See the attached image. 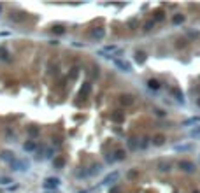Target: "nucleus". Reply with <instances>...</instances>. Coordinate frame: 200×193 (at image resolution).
<instances>
[{
  "mask_svg": "<svg viewBox=\"0 0 200 193\" xmlns=\"http://www.w3.org/2000/svg\"><path fill=\"white\" fill-rule=\"evenodd\" d=\"M9 169L12 172H28L32 169V162L28 158H16L14 162L9 163Z\"/></svg>",
  "mask_w": 200,
  "mask_h": 193,
  "instance_id": "1",
  "label": "nucleus"
},
{
  "mask_svg": "<svg viewBox=\"0 0 200 193\" xmlns=\"http://www.w3.org/2000/svg\"><path fill=\"white\" fill-rule=\"evenodd\" d=\"M42 188L46 190V191H56L58 188H60V184H61V181H60V177H55V176H51V177H46L44 181H42Z\"/></svg>",
  "mask_w": 200,
  "mask_h": 193,
  "instance_id": "2",
  "label": "nucleus"
},
{
  "mask_svg": "<svg viewBox=\"0 0 200 193\" xmlns=\"http://www.w3.org/2000/svg\"><path fill=\"white\" fill-rule=\"evenodd\" d=\"M112 63H114V67H116L120 72H125V74H130V72H133L132 63L128 60H125V58H114V60H112Z\"/></svg>",
  "mask_w": 200,
  "mask_h": 193,
  "instance_id": "3",
  "label": "nucleus"
},
{
  "mask_svg": "<svg viewBox=\"0 0 200 193\" xmlns=\"http://www.w3.org/2000/svg\"><path fill=\"white\" fill-rule=\"evenodd\" d=\"M118 179H120V172L118 170H112V172H109L104 179H102V186H116V183H118Z\"/></svg>",
  "mask_w": 200,
  "mask_h": 193,
  "instance_id": "4",
  "label": "nucleus"
},
{
  "mask_svg": "<svg viewBox=\"0 0 200 193\" xmlns=\"http://www.w3.org/2000/svg\"><path fill=\"white\" fill-rule=\"evenodd\" d=\"M177 167H179L183 172H186V174H195V172H197V167H195V163L190 162V160H181V162L177 163Z\"/></svg>",
  "mask_w": 200,
  "mask_h": 193,
  "instance_id": "5",
  "label": "nucleus"
},
{
  "mask_svg": "<svg viewBox=\"0 0 200 193\" xmlns=\"http://www.w3.org/2000/svg\"><path fill=\"white\" fill-rule=\"evenodd\" d=\"M156 169H158V172L161 174H169L172 169H174V163L170 162V160H160L158 165H156Z\"/></svg>",
  "mask_w": 200,
  "mask_h": 193,
  "instance_id": "6",
  "label": "nucleus"
},
{
  "mask_svg": "<svg viewBox=\"0 0 200 193\" xmlns=\"http://www.w3.org/2000/svg\"><path fill=\"white\" fill-rule=\"evenodd\" d=\"M105 28L104 26H97V28H93L91 30V33H90V37L93 39V41H97V42H100V41H104V37H105Z\"/></svg>",
  "mask_w": 200,
  "mask_h": 193,
  "instance_id": "7",
  "label": "nucleus"
},
{
  "mask_svg": "<svg viewBox=\"0 0 200 193\" xmlns=\"http://www.w3.org/2000/svg\"><path fill=\"white\" fill-rule=\"evenodd\" d=\"M0 160L9 165L11 162H14V160H16V154L11 151V149H2V151H0Z\"/></svg>",
  "mask_w": 200,
  "mask_h": 193,
  "instance_id": "8",
  "label": "nucleus"
},
{
  "mask_svg": "<svg viewBox=\"0 0 200 193\" xmlns=\"http://www.w3.org/2000/svg\"><path fill=\"white\" fill-rule=\"evenodd\" d=\"M195 146L191 142H184V144H176L172 146V151H177V153H188V151H193Z\"/></svg>",
  "mask_w": 200,
  "mask_h": 193,
  "instance_id": "9",
  "label": "nucleus"
},
{
  "mask_svg": "<svg viewBox=\"0 0 200 193\" xmlns=\"http://www.w3.org/2000/svg\"><path fill=\"white\" fill-rule=\"evenodd\" d=\"M127 149H128V151H139V139H137V137L127 139Z\"/></svg>",
  "mask_w": 200,
  "mask_h": 193,
  "instance_id": "10",
  "label": "nucleus"
},
{
  "mask_svg": "<svg viewBox=\"0 0 200 193\" xmlns=\"http://www.w3.org/2000/svg\"><path fill=\"white\" fill-rule=\"evenodd\" d=\"M23 151H25V153H35V151H37V142H35V141H32V139H28L27 142L23 144Z\"/></svg>",
  "mask_w": 200,
  "mask_h": 193,
  "instance_id": "11",
  "label": "nucleus"
},
{
  "mask_svg": "<svg viewBox=\"0 0 200 193\" xmlns=\"http://www.w3.org/2000/svg\"><path fill=\"white\" fill-rule=\"evenodd\" d=\"M133 102H135L133 95H121V97H120V104H121V105H125V107L132 105Z\"/></svg>",
  "mask_w": 200,
  "mask_h": 193,
  "instance_id": "12",
  "label": "nucleus"
},
{
  "mask_svg": "<svg viewBox=\"0 0 200 193\" xmlns=\"http://www.w3.org/2000/svg\"><path fill=\"white\" fill-rule=\"evenodd\" d=\"M146 86H148L149 90H153V92H158V90L161 88V82L158 81V79H148Z\"/></svg>",
  "mask_w": 200,
  "mask_h": 193,
  "instance_id": "13",
  "label": "nucleus"
},
{
  "mask_svg": "<svg viewBox=\"0 0 200 193\" xmlns=\"http://www.w3.org/2000/svg\"><path fill=\"white\" fill-rule=\"evenodd\" d=\"M27 133H28V137H30L32 141H35V139L40 135V128H39V126H28Z\"/></svg>",
  "mask_w": 200,
  "mask_h": 193,
  "instance_id": "14",
  "label": "nucleus"
},
{
  "mask_svg": "<svg viewBox=\"0 0 200 193\" xmlns=\"http://www.w3.org/2000/svg\"><path fill=\"white\" fill-rule=\"evenodd\" d=\"M102 172V163H93L90 169H88V176L93 177V176H97V174Z\"/></svg>",
  "mask_w": 200,
  "mask_h": 193,
  "instance_id": "15",
  "label": "nucleus"
},
{
  "mask_svg": "<svg viewBox=\"0 0 200 193\" xmlns=\"http://www.w3.org/2000/svg\"><path fill=\"white\" fill-rule=\"evenodd\" d=\"M90 92H91V82L84 81L83 82V86H81V90H79V95L81 97H86V95H90Z\"/></svg>",
  "mask_w": 200,
  "mask_h": 193,
  "instance_id": "16",
  "label": "nucleus"
},
{
  "mask_svg": "<svg viewBox=\"0 0 200 193\" xmlns=\"http://www.w3.org/2000/svg\"><path fill=\"white\" fill-rule=\"evenodd\" d=\"M0 60L2 61H11V53L7 51L5 46H0Z\"/></svg>",
  "mask_w": 200,
  "mask_h": 193,
  "instance_id": "17",
  "label": "nucleus"
},
{
  "mask_svg": "<svg viewBox=\"0 0 200 193\" xmlns=\"http://www.w3.org/2000/svg\"><path fill=\"white\" fill-rule=\"evenodd\" d=\"M151 144H153V142H151L149 137H142V139H139V149L144 151V149H148V148H149Z\"/></svg>",
  "mask_w": 200,
  "mask_h": 193,
  "instance_id": "18",
  "label": "nucleus"
},
{
  "mask_svg": "<svg viewBox=\"0 0 200 193\" xmlns=\"http://www.w3.org/2000/svg\"><path fill=\"white\" fill-rule=\"evenodd\" d=\"M112 154H114V160H116V162H123V160L127 158V151H125V149H116Z\"/></svg>",
  "mask_w": 200,
  "mask_h": 193,
  "instance_id": "19",
  "label": "nucleus"
},
{
  "mask_svg": "<svg viewBox=\"0 0 200 193\" xmlns=\"http://www.w3.org/2000/svg\"><path fill=\"white\" fill-rule=\"evenodd\" d=\"M53 167L58 169V170L63 169V167H65V160H63L61 156H55V158H53Z\"/></svg>",
  "mask_w": 200,
  "mask_h": 193,
  "instance_id": "20",
  "label": "nucleus"
},
{
  "mask_svg": "<svg viewBox=\"0 0 200 193\" xmlns=\"http://www.w3.org/2000/svg\"><path fill=\"white\" fill-rule=\"evenodd\" d=\"M172 95L176 97V100L179 102V104H184V93L181 92L179 88H174V90H172Z\"/></svg>",
  "mask_w": 200,
  "mask_h": 193,
  "instance_id": "21",
  "label": "nucleus"
},
{
  "mask_svg": "<svg viewBox=\"0 0 200 193\" xmlns=\"http://www.w3.org/2000/svg\"><path fill=\"white\" fill-rule=\"evenodd\" d=\"M5 137H7V141H11V142H14V141H16V139H18V133L14 132V130H12V128H5Z\"/></svg>",
  "mask_w": 200,
  "mask_h": 193,
  "instance_id": "22",
  "label": "nucleus"
},
{
  "mask_svg": "<svg viewBox=\"0 0 200 193\" xmlns=\"http://www.w3.org/2000/svg\"><path fill=\"white\" fill-rule=\"evenodd\" d=\"M188 135H190L191 139H197V137H200V125H197V126L190 128V130H188Z\"/></svg>",
  "mask_w": 200,
  "mask_h": 193,
  "instance_id": "23",
  "label": "nucleus"
},
{
  "mask_svg": "<svg viewBox=\"0 0 200 193\" xmlns=\"http://www.w3.org/2000/svg\"><path fill=\"white\" fill-rule=\"evenodd\" d=\"M46 149H48V146H40V148H37V151H35V158L37 160H44V153H46Z\"/></svg>",
  "mask_w": 200,
  "mask_h": 193,
  "instance_id": "24",
  "label": "nucleus"
},
{
  "mask_svg": "<svg viewBox=\"0 0 200 193\" xmlns=\"http://www.w3.org/2000/svg\"><path fill=\"white\" fill-rule=\"evenodd\" d=\"M12 183H14L12 177H9V176H0V186H11Z\"/></svg>",
  "mask_w": 200,
  "mask_h": 193,
  "instance_id": "25",
  "label": "nucleus"
},
{
  "mask_svg": "<svg viewBox=\"0 0 200 193\" xmlns=\"http://www.w3.org/2000/svg\"><path fill=\"white\" fill-rule=\"evenodd\" d=\"M151 142L155 144V146H163V144H165V137H163V135H155V137L151 139Z\"/></svg>",
  "mask_w": 200,
  "mask_h": 193,
  "instance_id": "26",
  "label": "nucleus"
},
{
  "mask_svg": "<svg viewBox=\"0 0 200 193\" xmlns=\"http://www.w3.org/2000/svg\"><path fill=\"white\" fill-rule=\"evenodd\" d=\"M77 76H79V67H77V65H74V67L70 69V72H69V79H70V81H74Z\"/></svg>",
  "mask_w": 200,
  "mask_h": 193,
  "instance_id": "27",
  "label": "nucleus"
},
{
  "mask_svg": "<svg viewBox=\"0 0 200 193\" xmlns=\"http://www.w3.org/2000/svg\"><path fill=\"white\" fill-rule=\"evenodd\" d=\"M74 176H76L77 179H86V177H90V176H88V170H86V169H81V170H76V172H74Z\"/></svg>",
  "mask_w": 200,
  "mask_h": 193,
  "instance_id": "28",
  "label": "nucleus"
},
{
  "mask_svg": "<svg viewBox=\"0 0 200 193\" xmlns=\"http://www.w3.org/2000/svg\"><path fill=\"white\" fill-rule=\"evenodd\" d=\"M23 20H25V14H23V12H16V14L11 16V21H14V23H21Z\"/></svg>",
  "mask_w": 200,
  "mask_h": 193,
  "instance_id": "29",
  "label": "nucleus"
},
{
  "mask_svg": "<svg viewBox=\"0 0 200 193\" xmlns=\"http://www.w3.org/2000/svg\"><path fill=\"white\" fill-rule=\"evenodd\" d=\"M172 23H174V25H181V23H184V14H174Z\"/></svg>",
  "mask_w": 200,
  "mask_h": 193,
  "instance_id": "30",
  "label": "nucleus"
},
{
  "mask_svg": "<svg viewBox=\"0 0 200 193\" xmlns=\"http://www.w3.org/2000/svg\"><path fill=\"white\" fill-rule=\"evenodd\" d=\"M153 28H155V20L146 21V23H144V26H142V30H144V32H151Z\"/></svg>",
  "mask_w": 200,
  "mask_h": 193,
  "instance_id": "31",
  "label": "nucleus"
},
{
  "mask_svg": "<svg viewBox=\"0 0 200 193\" xmlns=\"http://www.w3.org/2000/svg\"><path fill=\"white\" fill-rule=\"evenodd\" d=\"M135 60H137V63H144V61H146V53L137 51V53H135Z\"/></svg>",
  "mask_w": 200,
  "mask_h": 193,
  "instance_id": "32",
  "label": "nucleus"
},
{
  "mask_svg": "<svg viewBox=\"0 0 200 193\" xmlns=\"http://www.w3.org/2000/svg\"><path fill=\"white\" fill-rule=\"evenodd\" d=\"M51 30H53V33H56V35H61V33H65V28H63L61 25H56V26H53Z\"/></svg>",
  "mask_w": 200,
  "mask_h": 193,
  "instance_id": "33",
  "label": "nucleus"
},
{
  "mask_svg": "<svg viewBox=\"0 0 200 193\" xmlns=\"http://www.w3.org/2000/svg\"><path fill=\"white\" fill-rule=\"evenodd\" d=\"M186 35H188V37H193V39H197V37L200 35V32L193 30V28H188V30H186Z\"/></svg>",
  "mask_w": 200,
  "mask_h": 193,
  "instance_id": "34",
  "label": "nucleus"
},
{
  "mask_svg": "<svg viewBox=\"0 0 200 193\" xmlns=\"http://www.w3.org/2000/svg\"><path fill=\"white\" fill-rule=\"evenodd\" d=\"M53 156H55V149H53V148H48L46 153H44V160H49V158H53Z\"/></svg>",
  "mask_w": 200,
  "mask_h": 193,
  "instance_id": "35",
  "label": "nucleus"
},
{
  "mask_svg": "<svg viewBox=\"0 0 200 193\" xmlns=\"http://www.w3.org/2000/svg\"><path fill=\"white\" fill-rule=\"evenodd\" d=\"M137 176H139V170H137V169H132V170L127 172V177H128V179H135Z\"/></svg>",
  "mask_w": 200,
  "mask_h": 193,
  "instance_id": "36",
  "label": "nucleus"
},
{
  "mask_svg": "<svg viewBox=\"0 0 200 193\" xmlns=\"http://www.w3.org/2000/svg\"><path fill=\"white\" fill-rule=\"evenodd\" d=\"M155 14H156V16H155V23H156V21H163L165 20V14H163L161 11H156Z\"/></svg>",
  "mask_w": 200,
  "mask_h": 193,
  "instance_id": "37",
  "label": "nucleus"
},
{
  "mask_svg": "<svg viewBox=\"0 0 200 193\" xmlns=\"http://www.w3.org/2000/svg\"><path fill=\"white\" fill-rule=\"evenodd\" d=\"M105 163H116V160H114V154L112 153H109V154H105Z\"/></svg>",
  "mask_w": 200,
  "mask_h": 193,
  "instance_id": "38",
  "label": "nucleus"
},
{
  "mask_svg": "<svg viewBox=\"0 0 200 193\" xmlns=\"http://www.w3.org/2000/svg\"><path fill=\"white\" fill-rule=\"evenodd\" d=\"M153 112H155V116H158V118H165V114H167L163 109H155Z\"/></svg>",
  "mask_w": 200,
  "mask_h": 193,
  "instance_id": "39",
  "label": "nucleus"
},
{
  "mask_svg": "<svg viewBox=\"0 0 200 193\" xmlns=\"http://www.w3.org/2000/svg\"><path fill=\"white\" fill-rule=\"evenodd\" d=\"M109 193H121L120 186H111V188H109Z\"/></svg>",
  "mask_w": 200,
  "mask_h": 193,
  "instance_id": "40",
  "label": "nucleus"
},
{
  "mask_svg": "<svg viewBox=\"0 0 200 193\" xmlns=\"http://www.w3.org/2000/svg\"><path fill=\"white\" fill-rule=\"evenodd\" d=\"M121 120H123L121 114H112V121H121Z\"/></svg>",
  "mask_w": 200,
  "mask_h": 193,
  "instance_id": "41",
  "label": "nucleus"
},
{
  "mask_svg": "<svg viewBox=\"0 0 200 193\" xmlns=\"http://www.w3.org/2000/svg\"><path fill=\"white\" fill-rule=\"evenodd\" d=\"M53 144H56V146H60V144H61V139H60V137H56V139H53Z\"/></svg>",
  "mask_w": 200,
  "mask_h": 193,
  "instance_id": "42",
  "label": "nucleus"
},
{
  "mask_svg": "<svg viewBox=\"0 0 200 193\" xmlns=\"http://www.w3.org/2000/svg\"><path fill=\"white\" fill-rule=\"evenodd\" d=\"M72 46L74 48H84V44H81V42H72Z\"/></svg>",
  "mask_w": 200,
  "mask_h": 193,
  "instance_id": "43",
  "label": "nucleus"
},
{
  "mask_svg": "<svg viewBox=\"0 0 200 193\" xmlns=\"http://www.w3.org/2000/svg\"><path fill=\"white\" fill-rule=\"evenodd\" d=\"M7 190H9V191H14V190H18V184H12V186H9Z\"/></svg>",
  "mask_w": 200,
  "mask_h": 193,
  "instance_id": "44",
  "label": "nucleus"
},
{
  "mask_svg": "<svg viewBox=\"0 0 200 193\" xmlns=\"http://www.w3.org/2000/svg\"><path fill=\"white\" fill-rule=\"evenodd\" d=\"M49 44H51V46H58L60 42H58V41H56V39H55V41H49Z\"/></svg>",
  "mask_w": 200,
  "mask_h": 193,
  "instance_id": "45",
  "label": "nucleus"
},
{
  "mask_svg": "<svg viewBox=\"0 0 200 193\" xmlns=\"http://www.w3.org/2000/svg\"><path fill=\"white\" fill-rule=\"evenodd\" d=\"M2 9H4V4H0V14H2Z\"/></svg>",
  "mask_w": 200,
  "mask_h": 193,
  "instance_id": "46",
  "label": "nucleus"
},
{
  "mask_svg": "<svg viewBox=\"0 0 200 193\" xmlns=\"http://www.w3.org/2000/svg\"><path fill=\"white\" fill-rule=\"evenodd\" d=\"M77 193H88V191H86V190H79Z\"/></svg>",
  "mask_w": 200,
  "mask_h": 193,
  "instance_id": "47",
  "label": "nucleus"
},
{
  "mask_svg": "<svg viewBox=\"0 0 200 193\" xmlns=\"http://www.w3.org/2000/svg\"><path fill=\"white\" fill-rule=\"evenodd\" d=\"M197 105H198V107H200V98H198V100H197Z\"/></svg>",
  "mask_w": 200,
  "mask_h": 193,
  "instance_id": "48",
  "label": "nucleus"
},
{
  "mask_svg": "<svg viewBox=\"0 0 200 193\" xmlns=\"http://www.w3.org/2000/svg\"><path fill=\"white\" fill-rule=\"evenodd\" d=\"M193 193H200V191H198V190H195V191H193Z\"/></svg>",
  "mask_w": 200,
  "mask_h": 193,
  "instance_id": "49",
  "label": "nucleus"
},
{
  "mask_svg": "<svg viewBox=\"0 0 200 193\" xmlns=\"http://www.w3.org/2000/svg\"><path fill=\"white\" fill-rule=\"evenodd\" d=\"M0 193H4V191H2V190H0Z\"/></svg>",
  "mask_w": 200,
  "mask_h": 193,
  "instance_id": "50",
  "label": "nucleus"
},
{
  "mask_svg": "<svg viewBox=\"0 0 200 193\" xmlns=\"http://www.w3.org/2000/svg\"><path fill=\"white\" fill-rule=\"evenodd\" d=\"M198 158H200V156H198Z\"/></svg>",
  "mask_w": 200,
  "mask_h": 193,
  "instance_id": "51",
  "label": "nucleus"
}]
</instances>
